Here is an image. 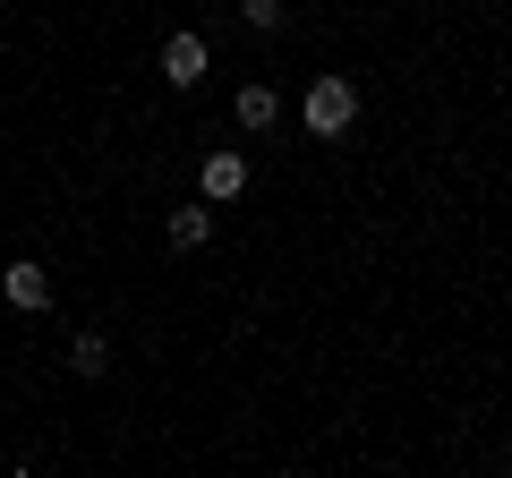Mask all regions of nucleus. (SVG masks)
<instances>
[{
  "label": "nucleus",
  "instance_id": "obj_5",
  "mask_svg": "<svg viewBox=\"0 0 512 478\" xmlns=\"http://www.w3.org/2000/svg\"><path fill=\"white\" fill-rule=\"evenodd\" d=\"M205 231H214V205H180L171 214V248H205Z\"/></svg>",
  "mask_w": 512,
  "mask_h": 478
},
{
  "label": "nucleus",
  "instance_id": "obj_3",
  "mask_svg": "<svg viewBox=\"0 0 512 478\" xmlns=\"http://www.w3.org/2000/svg\"><path fill=\"white\" fill-rule=\"evenodd\" d=\"M239 188H248V163L239 154H205V205H231Z\"/></svg>",
  "mask_w": 512,
  "mask_h": 478
},
{
  "label": "nucleus",
  "instance_id": "obj_1",
  "mask_svg": "<svg viewBox=\"0 0 512 478\" xmlns=\"http://www.w3.org/2000/svg\"><path fill=\"white\" fill-rule=\"evenodd\" d=\"M350 120H359V94H350V77H316V86H308V129H316V137H342Z\"/></svg>",
  "mask_w": 512,
  "mask_h": 478
},
{
  "label": "nucleus",
  "instance_id": "obj_8",
  "mask_svg": "<svg viewBox=\"0 0 512 478\" xmlns=\"http://www.w3.org/2000/svg\"><path fill=\"white\" fill-rule=\"evenodd\" d=\"M239 18H248L256 35H274V26H282V0H239Z\"/></svg>",
  "mask_w": 512,
  "mask_h": 478
},
{
  "label": "nucleus",
  "instance_id": "obj_4",
  "mask_svg": "<svg viewBox=\"0 0 512 478\" xmlns=\"http://www.w3.org/2000/svg\"><path fill=\"white\" fill-rule=\"evenodd\" d=\"M163 77H171V86H197V77H205V43L197 35H171L163 43Z\"/></svg>",
  "mask_w": 512,
  "mask_h": 478
},
{
  "label": "nucleus",
  "instance_id": "obj_7",
  "mask_svg": "<svg viewBox=\"0 0 512 478\" xmlns=\"http://www.w3.org/2000/svg\"><path fill=\"white\" fill-rule=\"evenodd\" d=\"M69 368L77 376H103L111 368V342H103V333H77V342H69Z\"/></svg>",
  "mask_w": 512,
  "mask_h": 478
},
{
  "label": "nucleus",
  "instance_id": "obj_2",
  "mask_svg": "<svg viewBox=\"0 0 512 478\" xmlns=\"http://www.w3.org/2000/svg\"><path fill=\"white\" fill-rule=\"evenodd\" d=\"M0 291H9V308H52V274H43V265H9Z\"/></svg>",
  "mask_w": 512,
  "mask_h": 478
},
{
  "label": "nucleus",
  "instance_id": "obj_6",
  "mask_svg": "<svg viewBox=\"0 0 512 478\" xmlns=\"http://www.w3.org/2000/svg\"><path fill=\"white\" fill-rule=\"evenodd\" d=\"M274 86H239V129H274Z\"/></svg>",
  "mask_w": 512,
  "mask_h": 478
}]
</instances>
